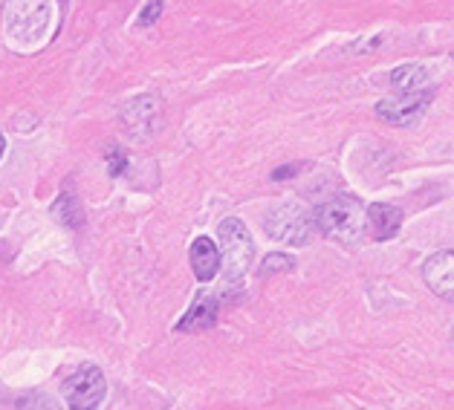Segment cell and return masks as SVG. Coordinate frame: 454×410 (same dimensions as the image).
Returning a JSON list of instances; mask_svg holds the SVG:
<instances>
[{"label":"cell","mask_w":454,"mask_h":410,"mask_svg":"<svg viewBox=\"0 0 454 410\" xmlns=\"http://www.w3.org/2000/svg\"><path fill=\"white\" fill-rule=\"evenodd\" d=\"M295 269V260L290 258V254H281V251H275L270 254V258H263L261 263V278H270V275H278V272H290Z\"/></svg>","instance_id":"cell-14"},{"label":"cell","mask_w":454,"mask_h":410,"mask_svg":"<svg viewBox=\"0 0 454 410\" xmlns=\"http://www.w3.org/2000/svg\"><path fill=\"white\" fill-rule=\"evenodd\" d=\"M316 228L325 237L345 243V246H356L368 235V214H364V205L356 197L339 194L333 199H327L325 205H318L313 212Z\"/></svg>","instance_id":"cell-1"},{"label":"cell","mask_w":454,"mask_h":410,"mask_svg":"<svg viewBox=\"0 0 454 410\" xmlns=\"http://www.w3.org/2000/svg\"><path fill=\"white\" fill-rule=\"evenodd\" d=\"M217 237H220V246H223V258H220L223 278L229 286H238L247 278L249 266L254 260V243L249 237L247 226H243L238 217H226L223 223L217 226Z\"/></svg>","instance_id":"cell-3"},{"label":"cell","mask_w":454,"mask_h":410,"mask_svg":"<svg viewBox=\"0 0 454 410\" xmlns=\"http://www.w3.org/2000/svg\"><path fill=\"white\" fill-rule=\"evenodd\" d=\"M428 107H431V93L419 87V90H405L400 96L380 102L376 104V116L385 119L394 128H405L414 125L417 119H423Z\"/></svg>","instance_id":"cell-6"},{"label":"cell","mask_w":454,"mask_h":410,"mask_svg":"<svg viewBox=\"0 0 454 410\" xmlns=\"http://www.w3.org/2000/svg\"><path fill=\"white\" fill-rule=\"evenodd\" d=\"M52 217L59 220L61 226L79 228L84 223V208L79 203V197H75L73 191H61V197L52 203Z\"/></svg>","instance_id":"cell-12"},{"label":"cell","mask_w":454,"mask_h":410,"mask_svg":"<svg viewBox=\"0 0 454 410\" xmlns=\"http://www.w3.org/2000/svg\"><path fill=\"white\" fill-rule=\"evenodd\" d=\"M428 79V70L426 66H419V64H403V66H396V70H391V87H396V90H419V87L426 84Z\"/></svg>","instance_id":"cell-13"},{"label":"cell","mask_w":454,"mask_h":410,"mask_svg":"<svg viewBox=\"0 0 454 410\" xmlns=\"http://www.w3.org/2000/svg\"><path fill=\"white\" fill-rule=\"evenodd\" d=\"M160 113H162V107H160L157 96H137L121 107V121L128 125V130L148 133V130L157 128Z\"/></svg>","instance_id":"cell-8"},{"label":"cell","mask_w":454,"mask_h":410,"mask_svg":"<svg viewBox=\"0 0 454 410\" xmlns=\"http://www.w3.org/2000/svg\"><path fill=\"white\" fill-rule=\"evenodd\" d=\"M217 298L212 295H197L194 304L188 306V313L176 321V332H200L212 329L217 324Z\"/></svg>","instance_id":"cell-10"},{"label":"cell","mask_w":454,"mask_h":410,"mask_svg":"<svg viewBox=\"0 0 454 410\" xmlns=\"http://www.w3.org/2000/svg\"><path fill=\"white\" fill-rule=\"evenodd\" d=\"M50 27L47 0H6L4 6V29L15 47H35L43 29Z\"/></svg>","instance_id":"cell-2"},{"label":"cell","mask_w":454,"mask_h":410,"mask_svg":"<svg viewBox=\"0 0 454 410\" xmlns=\"http://www.w3.org/2000/svg\"><path fill=\"white\" fill-rule=\"evenodd\" d=\"M4 151H6V139H4V133H0V157H4Z\"/></svg>","instance_id":"cell-19"},{"label":"cell","mask_w":454,"mask_h":410,"mask_svg":"<svg viewBox=\"0 0 454 410\" xmlns=\"http://www.w3.org/2000/svg\"><path fill=\"white\" fill-rule=\"evenodd\" d=\"M162 9H165V0H148L145 9H142V15L137 24L139 27H151V24H157V20L162 18Z\"/></svg>","instance_id":"cell-16"},{"label":"cell","mask_w":454,"mask_h":410,"mask_svg":"<svg viewBox=\"0 0 454 410\" xmlns=\"http://www.w3.org/2000/svg\"><path fill=\"white\" fill-rule=\"evenodd\" d=\"M423 281L437 298H442V301H451V298H454V254L449 249L434 251L423 263Z\"/></svg>","instance_id":"cell-7"},{"label":"cell","mask_w":454,"mask_h":410,"mask_svg":"<svg viewBox=\"0 0 454 410\" xmlns=\"http://www.w3.org/2000/svg\"><path fill=\"white\" fill-rule=\"evenodd\" d=\"M298 171H301V165H281V168L272 174V180L284 182V180H290V176H298Z\"/></svg>","instance_id":"cell-17"},{"label":"cell","mask_w":454,"mask_h":410,"mask_svg":"<svg viewBox=\"0 0 454 410\" xmlns=\"http://www.w3.org/2000/svg\"><path fill=\"white\" fill-rule=\"evenodd\" d=\"M105 391H107L105 373L96 364H84V367H79L61 382V393L73 410H96L98 402L105 398Z\"/></svg>","instance_id":"cell-5"},{"label":"cell","mask_w":454,"mask_h":410,"mask_svg":"<svg viewBox=\"0 0 454 410\" xmlns=\"http://www.w3.org/2000/svg\"><path fill=\"white\" fill-rule=\"evenodd\" d=\"M105 159H107V168H110V174H114V176H121V174L128 171V157L121 153L119 145H107Z\"/></svg>","instance_id":"cell-15"},{"label":"cell","mask_w":454,"mask_h":410,"mask_svg":"<svg viewBox=\"0 0 454 410\" xmlns=\"http://www.w3.org/2000/svg\"><path fill=\"white\" fill-rule=\"evenodd\" d=\"M364 214H368V231L373 235V240H391L403 226V212L396 205L373 203L364 208Z\"/></svg>","instance_id":"cell-11"},{"label":"cell","mask_w":454,"mask_h":410,"mask_svg":"<svg viewBox=\"0 0 454 410\" xmlns=\"http://www.w3.org/2000/svg\"><path fill=\"white\" fill-rule=\"evenodd\" d=\"M47 398L50 396H43V393L41 396H27V402L20 405V410H41L43 405H47Z\"/></svg>","instance_id":"cell-18"},{"label":"cell","mask_w":454,"mask_h":410,"mask_svg":"<svg viewBox=\"0 0 454 410\" xmlns=\"http://www.w3.org/2000/svg\"><path fill=\"white\" fill-rule=\"evenodd\" d=\"M263 228H267V235L272 240L286 243V246H309L318 231L313 214L293 203L275 208V212L267 217V223H263Z\"/></svg>","instance_id":"cell-4"},{"label":"cell","mask_w":454,"mask_h":410,"mask_svg":"<svg viewBox=\"0 0 454 410\" xmlns=\"http://www.w3.org/2000/svg\"><path fill=\"white\" fill-rule=\"evenodd\" d=\"M188 260H192V269H194L200 283H208V281L217 278L220 251H217V243L212 237H197L192 243V251H188Z\"/></svg>","instance_id":"cell-9"}]
</instances>
